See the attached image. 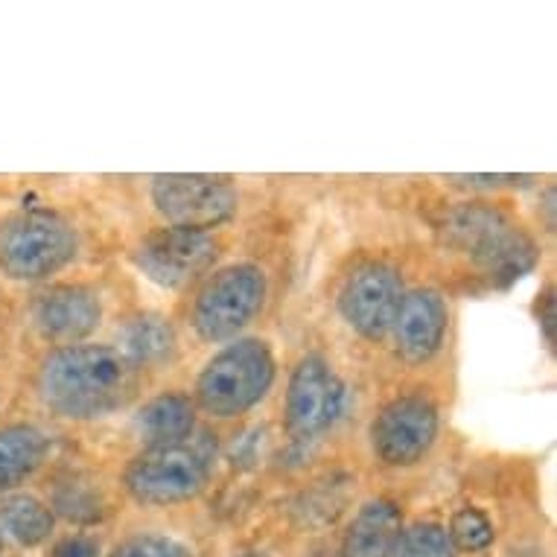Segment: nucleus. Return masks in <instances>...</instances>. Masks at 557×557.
Wrapping results in <instances>:
<instances>
[{
    "mask_svg": "<svg viewBox=\"0 0 557 557\" xmlns=\"http://www.w3.org/2000/svg\"><path fill=\"white\" fill-rule=\"evenodd\" d=\"M447 534L456 552H484L494 543V525H491V520L479 508H470V505L453 513Z\"/></svg>",
    "mask_w": 557,
    "mask_h": 557,
    "instance_id": "412c9836",
    "label": "nucleus"
},
{
    "mask_svg": "<svg viewBox=\"0 0 557 557\" xmlns=\"http://www.w3.org/2000/svg\"><path fill=\"white\" fill-rule=\"evenodd\" d=\"M79 237L55 211L27 208L0 222V272L12 281H45L74 263Z\"/></svg>",
    "mask_w": 557,
    "mask_h": 557,
    "instance_id": "39448f33",
    "label": "nucleus"
},
{
    "mask_svg": "<svg viewBox=\"0 0 557 557\" xmlns=\"http://www.w3.org/2000/svg\"><path fill=\"white\" fill-rule=\"evenodd\" d=\"M543 211H546V231H555V187H546V196H543Z\"/></svg>",
    "mask_w": 557,
    "mask_h": 557,
    "instance_id": "a878e982",
    "label": "nucleus"
},
{
    "mask_svg": "<svg viewBox=\"0 0 557 557\" xmlns=\"http://www.w3.org/2000/svg\"><path fill=\"white\" fill-rule=\"evenodd\" d=\"M50 511L76 525H94L106 517V496L91 479L71 473L55 482Z\"/></svg>",
    "mask_w": 557,
    "mask_h": 557,
    "instance_id": "6ab92c4d",
    "label": "nucleus"
},
{
    "mask_svg": "<svg viewBox=\"0 0 557 557\" xmlns=\"http://www.w3.org/2000/svg\"><path fill=\"white\" fill-rule=\"evenodd\" d=\"M537 319L543 333H546V342L548 345H555V293H552V289H546V293L540 295Z\"/></svg>",
    "mask_w": 557,
    "mask_h": 557,
    "instance_id": "b1692460",
    "label": "nucleus"
},
{
    "mask_svg": "<svg viewBox=\"0 0 557 557\" xmlns=\"http://www.w3.org/2000/svg\"><path fill=\"white\" fill-rule=\"evenodd\" d=\"M438 438V406L423 394H403L385 403L371 423V449L385 467L423 461Z\"/></svg>",
    "mask_w": 557,
    "mask_h": 557,
    "instance_id": "1a4fd4ad",
    "label": "nucleus"
},
{
    "mask_svg": "<svg viewBox=\"0 0 557 557\" xmlns=\"http://www.w3.org/2000/svg\"><path fill=\"white\" fill-rule=\"evenodd\" d=\"M140 392V368L117 347H55L38 368V397L64 421H97L126 409Z\"/></svg>",
    "mask_w": 557,
    "mask_h": 557,
    "instance_id": "f257e3e1",
    "label": "nucleus"
},
{
    "mask_svg": "<svg viewBox=\"0 0 557 557\" xmlns=\"http://www.w3.org/2000/svg\"><path fill=\"white\" fill-rule=\"evenodd\" d=\"M55 513L38 496L10 494L0 499V540H12L21 548H36L50 540Z\"/></svg>",
    "mask_w": 557,
    "mask_h": 557,
    "instance_id": "a211bd4d",
    "label": "nucleus"
},
{
    "mask_svg": "<svg viewBox=\"0 0 557 557\" xmlns=\"http://www.w3.org/2000/svg\"><path fill=\"white\" fill-rule=\"evenodd\" d=\"M0 548H3V540H0Z\"/></svg>",
    "mask_w": 557,
    "mask_h": 557,
    "instance_id": "c85d7f7f",
    "label": "nucleus"
},
{
    "mask_svg": "<svg viewBox=\"0 0 557 557\" xmlns=\"http://www.w3.org/2000/svg\"><path fill=\"white\" fill-rule=\"evenodd\" d=\"M120 354L137 368H164L178 354L173 321L161 312H137L120 327Z\"/></svg>",
    "mask_w": 557,
    "mask_h": 557,
    "instance_id": "4468645a",
    "label": "nucleus"
},
{
    "mask_svg": "<svg viewBox=\"0 0 557 557\" xmlns=\"http://www.w3.org/2000/svg\"><path fill=\"white\" fill-rule=\"evenodd\" d=\"M277 362L265 338H237L213 354L199 380L196 403L213 418H237L272 392Z\"/></svg>",
    "mask_w": 557,
    "mask_h": 557,
    "instance_id": "20e7f679",
    "label": "nucleus"
},
{
    "mask_svg": "<svg viewBox=\"0 0 557 557\" xmlns=\"http://www.w3.org/2000/svg\"><path fill=\"white\" fill-rule=\"evenodd\" d=\"M216 441L208 432H193L190 438L144 447L128 461L123 484L140 505H178L205 491L211 479Z\"/></svg>",
    "mask_w": 557,
    "mask_h": 557,
    "instance_id": "7ed1b4c3",
    "label": "nucleus"
},
{
    "mask_svg": "<svg viewBox=\"0 0 557 557\" xmlns=\"http://www.w3.org/2000/svg\"><path fill=\"white\" fill-rule=\"evenodd\" d=\"M458 182H467L470 187H513V184L529 182L525 175H465Z\"/></svg>",
    "mask_w": 557,
    "mask_h": 557,
    "instance_id": "393cba45",
    "label": "nucleus"
},
{
    "mask_svg": "<svg viewBox=\"0 0 557 557\" xmlns=\"http://www.w3.org/2000/svg\"><path fill=\"white\" fill-rule=\"evenodd\" d=\"M315 557H338V555H315Z\"/></svg>",
    "mask_w": 557,
    "mask_h": 557,
    "instance_id": "cd10ccee",
    "label": "nucleus"
},
{
    "mask_svg": "<svg viewBox=\"0 0 557 557\" xmlns=\"http://www.w3.org/2000/svg\"><path fill=\"white\" fill-rule=\"evenodd\" d=\"M220 255V243L211 231L158 228L135 248V265L149 281L164 289H182L208 272Z\"/></svg>",
    "mask_w": 557,
    "mask_h": 557,
    "instance_id": "9d476101",
    "label": "nucleus"
},
{
    "mask_svg": "<svg viewBox=\"0 0 557 557\" xmlns=\"http://www.w3.org/2000/svg\"><path fill=\"white\" fill-rule=\"evenodd\" d=\"M47 435L33 423H10L0 430V494H12L38 473L47 458Z\"/></svg>",
    "mask_w": 557,
    "mask_h": 557,
    "instance_id": "f3484780",
    "label": "nucleus"
},
{
    "mask_svg": "<svg viewBox=\"0 0 557 557\" xmlns=\"http://www.w3.org/2000/svg\"><path fill=\"white\" fill-rule=\"evenodd\" d=\"M132 430L147 447L175 444L196 432V403L187 394L166 392L140 406L132 421Z\"/></svg>",
    "mask_w": 557,
    "mask_h": 557,
    "instance_id": "2eb2a0df",
    "label": "nucleus"
},
{
    "mask_svg": "<svg viewBox=\"0 0 557 557\" xmlns=\"http://www.w3.org/2000/svg\"><path fill=\"white\" fill-rule=\"evenodd\" d=\"M449 327V307L444 295L432 286H421L403 295L400 310L394 319V345L409 366L430 362L444 345Z\"/></svg>",
    "mask_w": 557,
    "mask_h": 557,
    "instance_id": "ddd939ff",
    "label": "nucleus"
},
{
    "mask_svg": "<svg viewBox=\"0 0 557 557\" xmlns=\"http://www.w3.org/2000/svg\"><path fill=\"white\" fill-rule=\"evenodd\" d=\"M342 411H345V383L336 374V368L319 354L298 359L286 385V435L301 447L312 444L336 426Z\"/></svg>",
    "mask_w": 557,
    "mask_h": 557,
    "instance_id": "6e6552de",
    "label": "nucleus"
},
{
    "mask_svg": "<svg viewBox=\"0 0 557 557\" xmlns=\"http://www.w3.org/2000/svg\"><path fill=\"white\" fill-rule=\"evenodd\" d=\"M400 529V508L392 499H371L347 525L338 557H385Z\"/></svg>",
    "mask_w": 557,
    "mask_h": 557,
    "instance_id": "dca6fc26",
    "label": "nucleus"
},
{
    "mask_svg": "<svg viewBox=\"0 0 557 557\" xmlns=\"http://www.w3.org/2000/svg\"><path fill=\"white\" fill-rule=\"evenodd\" d=\"M29 321L38 330V336L53 345H79L100 327V293L85 284L47 286L29 304Z\"/></svg>",
    "mask_w": 557,
    "mask_h": 557,
    "instance_id": "f8f14e48",
    "label": "nucleus"
},
{
    "mask_svg": "<svg viewBox=\"0 0 557 557\" xmlns=\"http://www.w3.org/2000/svg\"><path fill=\"white\" fill-rule=\"evenodd\" d=\"M50 557H102V546L91 534H71L55 543Z\"/></svg>",
    "mask_w": 557,
    "mask_h": 557,
    "instance_id": "5701e85b",
    "label": "nucleus"
},
{
    "mask_svg": "<svg viewBox=\"0 0 557 557\" xmlns=\"http://www.w3.org/2000/svg\"><path fill=\"white\" fill-rule=\"evenodd\" d=\"M265 274L255 263H234L211 274L193 301V330L205 342L237 338L265 304Z\"/></svg>",
    "mask_w": 557,
    "mask_h": 557,
    "instance_id": "423d86ee",
    "label": "nucleus"
},
{
    "mask_svg": "<svg viewBox=\"0 0 557 557\" xmlns=\"http://www.w3.org/2000/svg\"><path fill=\"white\" fill-rule=\"evenodd\" d=\"M239 557H269V555H263V552H246V555H239Z\"/></svg>",
    "mask_w": 557,
    "mask_h": 557,
    "instance_id": "bb28decb",
    "label": "nucleus"
},
{
    "mask_svg": "<svg viewBox=\"0 0 557 557\" xmlns=\"http://www.w3.org/2000/svg\"><path fill=\"white\" fill-rule=\"evenodd\" d=\"M109 557H196L190 546L166 534H137L111 548Z\"/></svg>",
    "mask_w": 557,
    "mask_h": 557,
    "instance_id": "4be33fe9",
    "label": "nucleus"
},
{
    "mask_svg": "<svg viewBox=\"0 0 557 557\" xmlns=\"http://www.w3.org/2000/svg\"><path fill=\"white\" fill-rule=\"evenodd\" d=\"M149 196L170 228L211 231L222 222H228L239 208L237 187L225 175H156L149 184Z\"/></svg>",
    "mask_w": 557,
    "mask_h": 557,
    "instance_id": "0eeeda50",
    "label": "nucleus"
},
{
    "mask_svg": "<svg viewBox=\"0 0 557 557\" xmlns=\"http://www.w3.org/2000/svg\"><path fill=\"white\" fill-rule=\"evenodd\" d=\"M441 231H444L447 246L470 257L496 284H513L537 263L534 239L522 231L520 222H513L494 205H484V201L456 205L447 213Z\"/></svg>",
    "mask_w": 557,
    "mask_h": 557,
    "instance_id": "f03ea898",
    "label": "nucleus"
},
{
    "mask_svg": "<svg viewBox=\"0 0 557 557\" xmlns=\"http://www.w3.org/2000/svg\"><path fill=\"white\" fill-rule=\"evenodd\" d=\"M406 289L400 272L388 263H362L338 289V312L368 342H383L394 327Z\"/></svg>",
    "mask_w": 557,
    "mask_h": 557,
    "instance_id": "9b49d317",
    "label": "nucleus"
},
{
    "mask_svg": "<svg viewBox=\"0 0 557 557\" xmlns=\"http://www.w3.org/2000/svg\"><path fill=\"white\" fill-rule=\"evenodd\" d=\"M385 557H458L447 529L438 522H414L400 529Z\"/></svg>",
    "mask_w": 557,
    "mask_h": 557,
    "instance_id": "aec40b11",
    "label": "nucleus"
}]
</instances>
